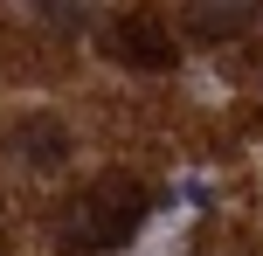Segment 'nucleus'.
Masks as SVG:
<instances>
[{"instance_id": "f257e3e1", "label": "nucleus", "mask_w": 263, "mask_h": 256, "mask_svg": "<svg viewBox=\"0 0 263 256\" xmlns=\"http://www.w3.org/2000/svg\"><path fill=\"white\" fill-rule=\"evenodd\" d=\"M139 229V187L132 180H97L90 194H83L77 208H69V243H83V249H97V243H118V235Z\"/></svg>"}, {"instance_id": "f03ea898", "label": "nucleus", "mask_w": 263, "mask_h": 256, "mask_svg": "<svg viewBox=\"0 0 263 256\" xmlns=\"http://www.w3.org/2000/svg\"><path fill=\"white\" fill-rule=\"evenodd\" d=\"M111 42H118V55H132V63H153V69H166V63H173V35L153 21V14H125Z\"/></svg>"}, {"instance_id": "7ed1b4c3", "label": "nucleus", "mask_w": 263, "mask_h": 256, "mask_svg": "<svg viewBox=\"0 0 263 256\" xmlns=\"http://www.w3.org/2000/svg\"><path fill=\"white\" fill-rule=\"evenodd\" d=\"M187 14H194L201 35H236V28H250L263 14V0H194Z\"/></svg>"}, {"instance_id": "20e7f679", "label": "nucleus", "mask_w": 263, "mask_h": 256, "mask_svg": "<svg viewBox=\"0 0 263 256\" xmlns=\"http://www.w3.org/2000/svg\"><path fill=\"white\" fill-rule=\"evenodd\" d=\"M77 7H83V0H42V14H49V21H77Z\"/></svg>"}]
</instances>
